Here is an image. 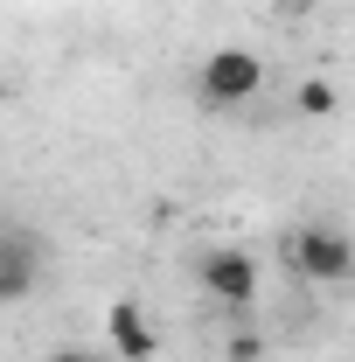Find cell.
Returning <instances> with one entry per match:
<instances>
[{
	"label": "cell",
	"mask_w": 355,
	"mask_h": 362,
	"mask_svg": "<svg viewBox=\"0 0 355 362\" xmlns=\"http://www.w3.org/2000/svg\"><path fill=\"white\" fill-rule=\"evenodd\" d=\"M279 7H307V0H279Z\"/></svg>",
	"instance_id": "cell-9"
},
{
	"label": "cell",
	"mask_w": 355,
	"mask_h": 362,
	"mask_svg": "<svg viewBox=\"0 0 355 362\" xmlns=\"http://www.w3.org/2000/svg\"><path fill=\"white\" fill-rule=\"evenodd\" d=\"M286 265L307 286H349L355 279V237L334 230V223H300L286 237Z\"/></svg>",
	"instance_id": "cell-1"
},
{
	"label": "cell",
	"mask_w": 355,
	"mask_h": 362,
	"mask_svg": "<svg viewBox=\"0 0 355 362\" xmlns=\"http://www.w3.org/2000/svg\"><path fill=\"white\" fill-rule=\"evenodd\" d=\"M195 286L216 300L223 314H244V307H258V258L244 244H216V251H202Z\"/></svg>",
	"instance_id": "cell-3"
},
{
	"label": "cell",
	"mask_w": 355,
	"mask_h": 362,
	"mask_svg": "<svg viewBox=\"0 0 355 362\" xmlns=\"http://www.w3.org/2000/svg\"><path fill=\"white\" fill-rule=\"evenodd\" d=\"M230 362H265V334L237 327V334H230Z\"/></svg>",
	"instance_id": "cell-7"
},
{
	"label": "cell",
	"mask_w": 355,
	"mask_h": 362,
	"mask_svg": "<svg viewBox=\"0 0 355 362\" xmlns=\"http://www.w3.org/2000/svg\"><path fill=\"white\" fill-rule=\"evenodd\" d=\"M195 90H202V105L237 112V105H251L265 90V56L258 49H209L195 63Z\"/></svg>",
	"instance_id": "cell-2"
},
{
	"label": "cell",
	"mask_w": 355,
	"mask_h": 362,
	"mask_svg": "<svg viewBox=\"0 0 355 362\" xmlns=\"http://www.w3.org/2000/svg\"><path fill=\"white\" fill-rule=\"evenodd\" d=\"M49 362H112V356H98V349H49Z\"/></svg>",
	"instance_id": "cell-8"
},
{
	"label": "cell",
	"mask_w": 355,
	"mask_h": 362,
	"mask_svg": "<svg viewBox=\"0 0 355 362\" xmlns=\"http://www.w3.org/2000/svg\"><path fill=\"white\" fill-rule=\"evenodd\" d=\"M28 293H35V258L0 237V307H14V300H28Z\"/></svg>",
	"instance_id": "cell-5"
},
{
	"label": "cell",
	"mask_w": 355,
	"mask_h": 362,
	"mask_svg": "<svg viewBox=\"0 0 355 362\" xmlns=\"http://www.w3.org/2000/svg\"><path fill=\"white\" fill-rule=\"evenodd\" d=\"M293 112H300V119H334V112H342V90L327 84V77H307V84L293 90Z\"/></svg>",
	"instance_id": "cell-6"
},
{
	"label": "cell",
	"mask_w": 355,
	"mask_h": 362,
	"mask_svg": "<svg viewBox=\"0 0 355 362\" xmlns=\"http://www.w3.org/2000/svg\"><path fill=\"white\" fill-rule=\"evenodd\" d=\"M105 349L119 362H153L161 334H153V320H146L139 300H112V307H105Z\"/></svg>",
	"instance_id": "cell-4"
}]
</instances>
